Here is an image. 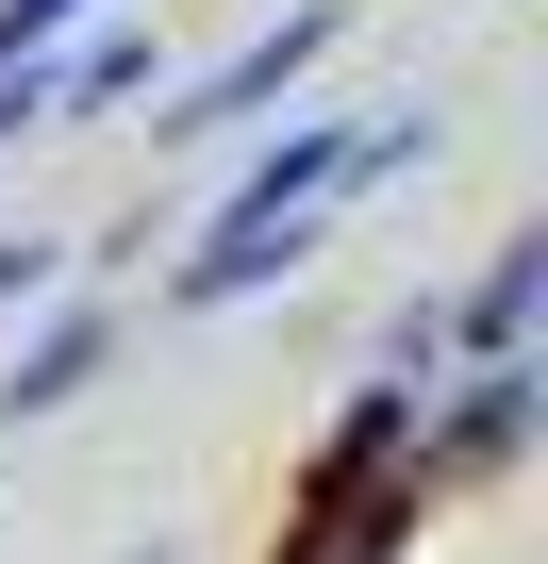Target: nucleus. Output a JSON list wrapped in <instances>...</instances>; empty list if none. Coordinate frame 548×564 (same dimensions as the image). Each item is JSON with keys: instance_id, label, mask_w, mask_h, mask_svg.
Returning a JSON list of instances; mask_svg holds the SVG:
<instances>
[{"instance_id": "1", "label": "nucleus", "mask_w": 548, "mask_h": 564, "mask_svg": "<svg viewBox=\"0 0 548 564\" xmlns=\"http://www.w3.org/2000/svg\"><path fill=\"white\" fill-rule=\"evenodd\" d=\"M350 34V0H300V18H266V34H233L200 84H166V117H150V150H216V133H249L266 100H300L316 84V51Z\"/></svg>"}, {"instance_id": "5", "label": "nucleus", "mask_w": 548, "mask_h": 564, "mask_svg": "<svg viewBox=\"0 0 548 564\" xmlns=\"http://www.w3.org/2000/svg\"><path fill=\"white\" fill-rule=\"evenodd\" d=\"M100 349H117V300H51L18 349H0V432H34V415H67L84 382H100Z\"/></svg>"}, {"instance_id": "2", "label": "nucleus", "mask_w": 548, "mask_h": 564, "mask_svg": "<svg viewBox=\"0 0 548 564\" xmlns=\"http://www.w3.org/2000/svg\"><path fill=\"white\" fill-rule=\"evenodd\" d=\"M133 84H150V34H133V18H84L67 51L0 67V150H18V133H84V117H117Z\"/></svg>"}, {"instance_id": "3", "label": "nucleus", "mask_w": 548, "mask_h": 564, "mask_svg": "<svg viewBox=\"0 0 548 564\" xmlns=\"http://www.w3.org/2000/svg\"><path fill=\"white\" fill-rule=\"evenodd\" d=\"M366 183V117H283L233 183H216V216H333Z\"/></svg>"}, {"instance_id": "9", "label": "nucleus", "mask_w": 548, "mask_h": 564, "mask_svg": "<svg viewBox=\"0 0 548 564\" xmlns=\"http://www.w3.org/2000/svg\"><path fill=\"white\" fill-rule=\"evenodd\" d=\"M51 282H67V249H51V232H0V300H51Z\"/></svg>"}, {"instance_id": "8", "label": "nucleus", "mask_w": 548, "mask_h": 564, "mask_svg": "<svg viewBox=\"0 0 548 564\" xmlns=\"http://www.w3.org/2000/svg\"><path fill=\"white\" fill-rule=\"evenodd\" d=\"M84 18H117V0H0V67H34V51H67Z\"/></svg>"}, {"instance_id": "7", "label": "nucleus", "mask_w": 548, "mask_h": 564, "mask_svg": "<svg viewBox=\"0 0 548 564\" xmlns=\"http://www.w3.org/2000/svg\"><path fill=\"white\" fill-rule=\"evenodd\" d=\"M531 432V349L515 366H465V399H449V432H432V465H498Z\"/></svg>"}, {"instance_id": "6", "label": "nucleus", "mask_w": 548, "mask_h": 564, "mask_svg": "<svg viewBox=\"0 0 548 564\" xmlns=\"http://www.w3.org/2000/svg\"><path fill=\"white\" fill-rule=\"evenodd\" d=\"M531 300H548V232H498L482 282L449 300V366H515V349H531Z\"/></svg>"}, {"instance_id": "4", "label": "nucleus", "mask_w": 548, "mask_h": 564, "mask_svg": "<svg viewBox=\"0 0 548 564\" xmlns=\"http://www.w3.org/2000/svg\"><path fill=\"white\" fill-rule=\"evenodd\" d=\"M300 249H316V216H216V232H200V249L150 282V300H166V316H233V300H266V282H283Z\"/></svg>"}]
</instances>
